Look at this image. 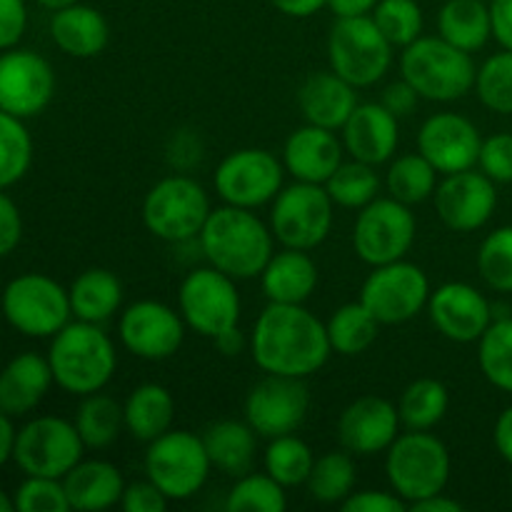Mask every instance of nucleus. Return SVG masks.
I'll list each match as a JSON object with an SVG mask.
<instances>
[{
    "label": "nucleus",
    "mask_w": 512,
    "mask_h": 512,
    "mask_svg": "<svg viewBox=\"0 0 512 512\" xmlns=\"http://www.w3.org/2000/svg\"><path fill=\"white\" fill-rule=\"evenodd\" d=\"M330 353L325 323L305 305L268 303L250 333V355L268 375L305 380L328 363Z\"/></svg>",
    "instance_id": "nucleus-1"
},
{
    "label": "nucleus",
    "mask_w": 512,
    "mask_h": 512,
    "mask_svg": "<svg viewBox=\"0 0 512 512\" xmlns=\"http://www.w3.org/2000/svg\"><path fill=\"white\" fill-rule=\"evenodd\" d=\"M198 240L205 260L235 280L258 278L275 253L273 230L253 210L235 205L210 210Z\"/></svg>",
    "instance_id": "nucleus-2"
},
{
    "label": "nucleus",
    "mask_w": 512,
    "mask_h": 512,
    "mask_svg": "<svg viewBox=\"0 0 512 512\" xmlns=\"http://www.w3.org/2000/svg\"><path fill=\"white\" fill-rule=\"evenodd\" d=\"M48 363L55 383L65 393L83 398L98 393L113 380L118 353L110 335L103 333L100 325L78 320L53 335Z\"/></svg>",
    "instance_id": "nucleus-3"
},
{
    "label": "nucleus",
    "mask_w": 512,
    "mask_h": 512,
    "mask_svg": "<svg viewBox=\"0 0 512 512\" xmlns=\"http://www.w3.org/2000/svg\"><path fill=\"white\" fill-rule=\"evenodd\" d=\"M400 73L418 90L420 98L433 103H453L475 88L478 68L473 53L455 48L440 35H420L403 48Z\"/></svg>",
    "instance_id": "nucleus-4"
},
{
    "label": "nucleus",
    "mask_w": 512,
    "mask_h": 512,
    "mask_svg": "<svg viewBox=\"0 0 512 512\" xmlns=\"http://www.w3.org/2000/svg\"><path fill=\"white\" fill-rule=\"evenodd\" d=\"M385 475L390 490L408 503L445 493L450 480L448 445L430 430H408L385 450Z\"/></svg>",
    "instance_id": "nucleus-5"
},
{
    "label": "nucleus",
    "mask_w": 512,
    "mask_h": 512,
    "mask_svg": "<svg viewBox=\"0 0 512 512\" xmlns=\"http://www.w3.org/2000/svg\"><path fill=\"white\" fill-rule=\"evenodd\" d=\"M330 70L355 88H370L393 65V45L380 33L373 15L335 18L328 35Z\"/></svg>",
    "instance_id": "nucleus-6"
},
{
    "label": "nucleus",
    "mask_w": 512,
    "mask_h": 512,
    "mask_svg": "<svg viewBox=\"0 0 512 512\" xmlns=\"http://www.w3.org/2000/svg\"><path fill=\"white\" fill-rule=\"evenodd\" d=\"M203 185L188 175H168L148 190L143 200V223L165 243H188L203 230L210 215Z\"/></svg>",
    "instance_id": "nucleus-7"
},
{
    "label": "nucleus",
    "mask_w": 512,
    "mask_h": 512,
    "mask_svg": "<svg viewBox=\"0 0 512 512\" xmlns=\"http://www.w3.org/2000/svg\"><path fill=\"white\" fill-rule=\"evenodd\" d=\"M213 463L205 450L203 435L190 430L163 433L148 443L145 475L168 495V500H190L203 490Z\"/></svg>",
    "instance_id": "nucleus-8"
},
{
    "label": "nucleus",
    "mask_w": 512,
    "mask_h": 512,
    "mask_svg": "<svg viewBox=\"0 0 512 512\" xmlns=\"http://www.w3.org/2000/svg\"><path fill=\"white\" fill-rule=\"evenodd\" d=\"M333 208L335 203L325 185L295 180L275 195L270 230L283 248L313 250L330 235Z\"/></svg>",
    "instance_id": "nucleus-9"
},
{
    "label": "nucleus",
    "mask_w": 512,
    "mask_h": 512,
    "mask_svg": "<svg viewBox=\"0 0 512 512\" xmlns=\"http://www.w3.org/2000/svg\"><path fill=\"white\" fill-rule=\"evenodd\" d=\"M178 308L188 328L203 338H220L228 330L238 328L240 293L235 278L213 265L195 268L180 283Z\"/></svg>",
    "instance_id": "nucleus-10"
},
{
    "label": "nucleus",
    "mask_w": 512,
    "mask_h": 512,
    "mask_svg": "<svg viewBox=\"0 0 512 512\" xmlns=\"http://www.w3.org/2000/svg\"><path fill=\"white\" fill-rule=\"evenodd\" d=\"M3 313L18 333L28 338H53L68 325V290L48 275L28 273L10 280L3 293Z\"/></svg>",
    "instance_id": "nucleus-11"
},
{
    "label": "nucleus",
    "mask_w": 512,
    "mask_h": 512,
    "mask_svg": "<svg viewBox=\"0 0 512 512\" xmlns=\"http://www.w3.org/2000/svg\"><path fill=\"white\" fill-rule=\"evenodd\" d=\"M430 293L433 290L425 270L403 258L375 265L360 288V303L380 325H403L428 308Z\"/></svg>",
    "instance_id": "nucleus-12"
},
{
    "label": "nucleus",
    "mask_w": 512,
    "mask_h": 512,
    "mask_svg": "<svg viewBox=\"0 0 512 512\" xmlns=\"http://www.w3.org/2000/svg\"><path fill=\"white\" fill-rule=\"evenodd\" d=\"M418 233L410 205L395 198H375L360 208L353 225V248L368 265H385L403 260L410 253Z\"/></svg>",
    "instance_id": "nucleus-13"
},
{
    "label": "nucleus",
    "mask_w": 512,
    "mask_h": 512,
    "mask_svg": "<svg viewBox=\"0 0 512 512\" xmlns=\"http://www.w3.org/2000/svg\"><path fill=\"white\" fill-rule=\"evenodd\" d=\"M85 443L75 423L63 418H35L15 435L13 458L25 475L63 480L83 460Z\"/></svg>",
    "instance_id": "nucleus-14"
},
{
    "label": "nucleus",
    "mask_w": 512,
    "mask_h": 512,
    "mask_svg": "<svg viewBox=\"0 0 512 512\" xmlns=\"http://www.w3.org/2000/svg\"><path fill=\"white\" fill-rule=\"evenodd\" d=\"M285 165L270 150L243 148L220 160L215 190L225 205L255 210L283 190Z\"/></svg>",
    "instance_id": "nucleus-15"
},
{
    "label": "nucleus",
    "mask_w": 512,
    "mask_h": 512,
    "mask_svg": "<svg viewBox=\"0 0 512 512\" xmlns=\"http://www.w3.org/2000/svg\"><path fill=\"white\" fill-rule=\"evenodd\" d=\"M310 410V393L303 378L268 375L250 388L245 398V420L260 438L290 435L305 423Z\"/></svg>",
    "instance_id": "nucleus-16"
},
{
    "label": "nucleus",
    "mask_w": 512,
    "mask_h": 512,
    "mask_svg": "<svg viewBox=\"0 0 512 512\" xmlns=\"http://www.w3.org/2000/svg\"><path fill=\"white\" fill-rule=\"evenodd\" d=\"M120 343L140 360H168L185 340V320L178 310L158 300L128 305L118 323Z\"/></svg>",
    "instance_id": "nucleus-17"
},
{
    "label": "nucleus",
    "mask_w": 512,
    "mask_h": 512,
    "mask_svg": "<svg viewBox=\"0 0 512 512\" xmlns=\"http://www.w3.org/2000/svg\"><path fill=\"white\" fill-rule=\"evenodd\" d=\"M55 93V73L33 50H8L0 55V110L15 118L43 113Z\"/></svg>",
    "instance_id": "nucleus-18"
},
{
    "label": "nucleus",
    "mask_w": 512,
    "mask_h": 512,
    "mask_svg": "<svg viewBox=\"0 0 512 512\" xmlns=\"http://www.w3.org/2000/svg\"><path fill=\"white\" fill-rule=\"evenodd\" d=\"M433 200L445 228L455 233H475L493 218L498 208V190L495 180H490L483 170L475 173L470 168L445 175V180H440L435 188Z\"/></svg>",
    "instance_id": "nucleus-19"
},
{
    "label": "nucleus",
    "mask_w": 512,
    "mask_h": 512,
    "mask_svg": "<svg viewBox=\"0 0 512 512\" xmlns=\"http://www.w3.org/2000/svg\"><path fill=\"white\" fill-rule=\"evenodd\" d=\"M483 138L473 120L460 113H435L420 125L418 153L433 163L440 175L463 173L478 165Z\"/></svg>",
    "instance_id": "nucleus-20"
},
{
    "label": "nucleus",
    "mask_w": 512,
    "mask_h": 512,
    "mask_svg": "<svg viewBox=\"0 0 512 512\" xmlns=\"http://www.w3.org/2000/svg\"><path fill=\"white\" fill-rule=\"evenodd\" d=\"M430 323L453 343H478L493 323V305L470 283H445L430 293Z\"/></svg>",
    "instance_id": "nucleus-21"
},
{
    "label": "nucleus",
    "mask_w": 512,
    "mask_h": 512,
    "mask_svg": "<svg viewBox=\"0 0 512 512\" xmlns=\"http://www.w3.org/2000/svg\"><path fill=\"white\" fill-rule=\"evenodd\" d=\"M398 405L380 395H363L340 413L338 440L343 450L358 458L385 453L400 435Z\"/></svg>",
    "instance_id": "nucleus-22"
},
{
    "label": "nucleus",
    "mask_w": 512,
    "mask_h": 512,
    "mask_svg": "<svg viewBox=\"0 0 512 512\" xmlns=\"http://www.w3.org/2000/svg\"><path fill=\"white\" fill-rule=\"evenodd\" d=\"M345 145L335 130L305 123L285 140L283 165L295 180L325 185V180L343 163Z\"/></svg>",
    "instance_id": "nucleus-23"
},
{
    "label": "nucleus",
    "mask_w": 512,
    "mask_h": 512,
    "mask_svg": "<svg viewBox=\"0 0 512 512\" xmlns=\"http://www.w3.org/2000/svg\"><path fill=\"white\" fill-rule=\"evenodd\" d=\"M400 120L383 103H358L348 123L343 125L345 153L368 165L393 160L400 140Z\"/></svg>",
    "instance_id": "nucleus-24"
},
{
    "label": "nucleus",
    "mask_w": 512,
    "mask_h": 512,
    "mask_svg": "<svg viewBox=\"0 0 512 512\" xmlns=\"http://www.w3.org/2000/svg\"><path fill=\"white\" fill-rule=\"evenodd\" d=\"M355 85L340 78L335 70L313 73L298 88V108L305 123L328 130H343L353 110L358 108Z\"/></svg>",
    "instance_id": "nucleus-25"
},
{
    "label": "nucleus",
    "mask_w": 512,
    "mask_h": 512,
    "mask_svg": "<svg viewBox=\"0 0 512 512\" xmlns=\"http://www.w3.org/2000/svg\"><path fill=\"white\" fill-rule=\"evenodd\" d=\"M260 283L270 303L303 305L318 288V265L308 250L283 248L268 260Z\"/></svg>",
    "instance_id": "nucleus-26"
},
{
    "label": "nucleus",
    "mask_w": 512,
    "mask_h": 512,
    "mask_svg": "<svg viewBox=\"0 0 512 512\" xmlns=\"http://www.w3.org/2000/svg\"><path fill=\"white\" fill-rule=\"evenodd\" d=\"M50 35L63 53L73 58H95L108 48L110 25L93 5L73 3L68 8L53 10Z\"/></svg>",
    "instance_id": "nucleus-27"
},
{
    "label": "nucleus",
    "mask_w": 512,
    "mask_h": 512,
    "mask_svg": "<svg viewBox=\"0 0 512 512\" xmlns=\"http://www.w3.org/2000/svg\"><path fill=\"white\" fill-rule=\"evenodd\" d=\"M55 383L53 370L45 358L35 353H23L10 360L0 373V410L10 418L30 413Z\"/></svg>",
    "instance_id": "nucleus-28"
},
{
    "label": "nucleus",
    "mask_w": 512,
    "mask_h": 512,
    "mask_svg": "<svg viewBox=\"0 0 512 512\" xmlns=\"http://www.w3.org/2000/svg\"><path fill=\"white\" fill-rule=\"evenodd\" d=\"M70 510H108L123 500L125 480L108 460H80L63 478Z\"/></svg>",
    "instance_id": "nucleus-29"
},
{
    "label": "nucleus",
    "mask_w": 512,
    "mask_h": 512,
    "mask_svg": "<svg viewBox=\"0 0 512 512\" xmlns=\"http://www.w3.org/2000/svg\"><path fill=\"white\" fill-rule=\"evenodd\" d=\"M125 430L138 443H153L173 428L175 400L168 388L158 383H143L123 403Z\"/></svg>",
    "instance_id": "nucleus-30"
},
{
    "label": "nucleus",
    "mask_w": 512,
    "mask_h": 512,
    "mask_svg": "<svg viewBox=\"0 0 512 512\" xmlns=\"http://www.w3.org/2000/svg\"><path fill=\"white\" fill-rule=\"evenodd\" d=\"M68 298L75 318L103 325L123 305V283L108 268H88L73 280Z\"/></svg>",
    "instance_id": "nucleus-31"
},
{
    "label": "nucleus",
    "mask_w": 512,
    "mask_h": 512,
    "mask_svg": "<svg viewBox=\"0 0 512 512\" xmlns=\"http://www.w3.org/2000/svg\"><path fill=\"white\" fill-rule=\"evenodd\" d=\"M258 438L260 435L250 428V423H240V420H220L213 423L203 435L205 450L210 455L213 468L223 470L225 475H240L250 473L255 463V453H258Z\"/></svg>",
    "instance_id": "nucleus-32"
},
{
    "label": "nucleus",
    "mask_w": 512,
    "mask_h": 512,
    "mask_svg": "<svg viewBox=\"0 0 512 512\" xmlns=\"http://www.w3.org/2000/svg\"><path fill=\"white\" fill-rule=\"evenodd\" d=\"M438 35L465 53L485 48L493 38L490 5L483 0H448L438 13Z\"/></svg>",
    "instance_id": "nucleus-33"
},
{
    "label": "nucleus",
    "mask_w": 512,
    "mask_h": 512,
    "mask_svg": "<svg viewBox=\"0 0 512 512\" xmlns=\"http://www.w3.org/2000/svg\"><path fill=\"white\" fill-rule=\"evenodd\" d=\"M325 330H328L333 353L345 355V358H355V355H363L365 350L373 348L380 333V323L358 300V303L340 305L330 315L328 323H325Z\"/></svg>",
    "instance_id": "nucleus-34"
},
{
    "label": "nucleus",
    "mask_w": 512,
    "mask_h": 512,
    "mask_svg": "<svg viewBox=\"0 0 512 512\" xmlns=\"http://www.w3.org/2000/svg\"><path fill=\"white\" fill-rule=\"evenodd\" d=\"M75 428L83 438L85 448L103 450L110 448L120 433L125 430V413L123 405L105 393L83 395L78 413H75Z\"/></svg>",
    "instance_id": "nucleus-35"
},
{
    "label": "nucleus",
    "mask_w": 512,
    "mask_h": 512,
    "mask_svg": "<svg viewBox=\"0 0 512 512\" xmlns=\"http://www.w3.org/2000/svg\"><path fill=\"white\" fill-rule=\"evenodd\" d=\"M450 395L438 378H418L403 390L398 403L405 430H433L445 418Z\"/></svg>",
    "instance_id": "nucleus-36"
},
{
    "label": "nucleus",
    "mask_w": 512,
    "mask_h": 512,
    "mask_svg": "<svg viewBox=\"0 0 512 512\" xmlns=\"http://www.w3.org/2000/svg\"><path fill=\"white\" fill-rule=\"evenodd\" d=\"M438 175V170L423 153H405L390 163L385 185H388L390 198L405 205H418L433 198L438 188Z\"/></svg>",
    "instance_id": "nucleus-37"
},
{
    "label": "nucleus",
    "mask_w": 512,
    "mask_h": 512,
    "mask_svg": "<svg viewBox=\"0 0 512 512\" xmlns=\"http://www.w3.org/2000/svg\"><path fill=\"white\" fill-rule=\"evenodd\" d=\"M358 483V468L353 463V455L348 450L338 453H325L315 458L313 470L308 478V490L313 500L323 505H340L350 493L355 490Z\"/></svg>",
    "instance_id": "nucleus-38"
},
{
    "label": "nucleus",
    "mask_w": 512,
    "mask_h": 512,
    "mask_svg": "<svg viewBox=\"0 0 512 512\" xmlns=\"http://www.w3.org/2000/svg\"><path fill=\"white\" fill-rule=\"evenodd\" d=\"M263 463L265 473L278 480L283 488H298V485L308 483L310 470L315 465V455L313 448L303 438L290 433L270 440V445L265 448Z\"/></svg>",
    "instance_id": "nucleus-39"
},
{
    "label": "nucleus",
    "mask_w": 512,
    "mask_h": 512,
    "mask_svg": "<svg viewBox=\"0 0 512 512\" xmlns=\"http://www.w3.org/2000/svg\"><path fill=\"white\" fill-rule=\"evenodd\" d=\"M325 190L333 198L335 205L350 210H360L373 203L380 193V178L375 173V165L363 163V160H350L340 163V168L325 180Z\"/></svg>",
    "instance_id": "nucleus-40"
},
{
    "label": "nucleus",
    "mask_w": 512,
    "mask_h": 512,
    "mask_svg": "<svg viewBox=\"0 0 512 512\" xmlns=\"http://www.w3.org/2000/svg\"><path fill=\"white\" fill-rule=\"evenodd\" d=\"M478 363L490 385L512 393V318L490 323L478 340Z\"/></svg>",
    "instance_id": "nucleus-41"
},
{
    "label": "nucleus",
    "mask_w": 512,
    "mask_h": 512,
    "mask_svg": "<svg viewBox=\"0 0 512 512\" xmlns=\"http://www.w3.org/2000/svg\"><path fill=\"white\" fill-rule=\"evenodd\" d=\"M228 512H285L288 495L285 488L268 473H245L230 488L225 498Z\"/></svg>",
    "instance_id": "nucleus-42"
},
{
    "label": "nucleus",
    "mask_w": 512,
    "mask_h": 512,
    "mask_svg": "<svg viewBox=\"0 0 512 512\" xmlns=\"http://www.w3.org/2000/svg\"><path fill=\"white\" fill-rule=\"evenodd\" d=\"M33 160V140L20 118L0 110V190L18 183Z\"/></svg>",
    "instance_id": "nucleus-43"
},
{
    "label": "nucleus",
    "mask_w": 512,
    "mask_h": 512,
    "mask_svg": "<svg viewBox=\"0 0 512 512\" xmlns=\"http://www.w3.org/2000/svg\"><path fill=\"white\" fill-rule=\"evenodd\" d=\"M370 15L393 48H408L423 35V8L418 0H378Z\"/></svg>",
    "instance_id": "nucleus-44"
},
{
    "label": "nucleus",
    "mask_w": 512,
    "mask_h": 512,
    "mask_svg": "<svg viewBox=\"0 0 512 512\" xmlns=\"http://www.w3.org/2000/svg\"><path fill=\"white\" fill-rule=\"evenodd\" d=\"M480 103L500 115H512V50H503L485 60L475 78Z\"/></svg>",
    "instance_id": "nucleus-45"
},
{
    "label": "nucleus",
    "mask_w": 512,
    "mask_h": 512,
    "mask_svg": "<svg viewBox=\"0 0 512 512\" xmlns=\"http://www.w3.org/2000/svg\"><path fill=\"white\" fill-rule=\"evenodd\" d=\"M478 273L495 293H512V225L493 230L478 250Z\"/></svg>",
    "instance_id": "nucleus-46"
},
{
    "label": "nucleus",
    "mask_w": 512,
    "mask_h": 512,
    "mask_svg": "<svg viewBox=\"0 0 512 512\" xmlns=\"http://www.w3.org/2000/svg\"><path fill=\"white\" fill-rule=\"evenodd\" d=\"M15 510L20 512H68L70 503L60 478L28 475L15 493Z\"/></svg>",
    "instance_id": "nucleus-47"
},
{
    "label": "nucleus",
    "mask_w": 512,
    "mask_h": 512,
    "mask_svg": "<svg viewBox=\"0 0 512 512\" xmlns=\"http://www.w3.org/2000/svg\"><path fill=\"white\" fill-rule=\"evenodd\" d=\"M478 165L495 183H512V133H495L485 138Z\"/></svg>",
    "instance_id": "nucleus-48"
},
{
    "label": "nucleus",
    "mask_w": 512,
    "mask_h": 512,
    "mask_svg": "<svg viewBox=\"0 0 512 512\" xmlns=\"http://www.w3.org/2000/svg\"><path fill=\"white\" fill-rule=\"evenodd\" d=\"M168 503V495L150 478L125 485L123 500H120L125 512H165L168 510Z\"/></svg>",
    "instance_id": "nucleus-49"
},
{
    "label": "nucleus",
    "mask_w": 512,
    "mask_h": 512,
    "mask_svg": "<svg viewBox=\"0 0 512 512\" xmlns=\"http://www.w3.org/2000/svg\"><path fill=\"white\" fill-rule=\"evenodd\" d=\"M345 512H405L408 503L400 498L395 490L385 493V490H358L350 493L348 498L340 503Z\"/></svg>",
    "instance_id": "nucleus-50"
},
{
    "label": "nucleus",
    "mask_w": 512,
    "mask_h": 512,
    "mask_svg": "<svg viewBox=\"0 0 512 512\" xmlns=\"http://www.w3.org/2000/svg\"><path fill=\"white\" fill-rule=\"evenodd\" d=\"M28 25L25 0H0V50H8L23 38Z\"/></svg>",
    "instance_id": "nucleus-51"
},
{
    "label": "nucleus",
    "mask_w": 512,
    "mask_h": 512,
    "mask_svg": "<svg viewBox=\"0 0 512 512\" xmlns=\"http://www.w3.org/2000/svg\"><path fill=\"white\" fill-rule=\"evenodd\" d=\"M23 235V220H20L18 208L5 193H0V258L13 253Z\"/></svg>",
    "instance_id": "nucleus-52"
},
{
    "label": "nucleus",
    "mask_w": 512,
    "mask_h": 512,
    "mask_svg": "<svg viewBox=\"0 0 512 512\" xmlns=\"http://www.w3.org/2000/svg\"><path fill=\"white\" fill-rule=\"evenodd\" d=\"M418 100H420L418 90H415L408 80L400 78L383 90V100H380V103H383L385 108H388L390 113L400 120V118H408V115L415 113V108H418Z\"/></svg>",
    "instance_id": "nucleus-53"
},
{
    "label": "nucleus",
    "mask_w": 512,
    "mask_h": 512,
    "mask_svg": "<svg viewBox=\"0 0 512 512\" xmlns=\"http://www.w3.org/2000/svg\"><path fill=\"white\" fill-rule=\"evenodd\" d=\"M490 20H493V38L512 50V0H490Z\"/></svg>",
    "instance_id": "nucleus-54"
},
{
    "label": "nucleus",
    "mask_w": 512,
    "mask_h": 512,
    "mask_svg": "<svg viewBox=\"0 0 512 512\" xmlns=\"http://www.w3.org/2000/svg\"><path fill=\"white\" fill-rule=\"evenodd\" d=\"M493 440H495V448H498L500 458H503L508 465H512V405L500 413L498 423H495Z\"/></svg>",
    "instance_id": "nucleus-55"
},
{
    "label": "nucleus",
    "mask_w": 512,
    "mask_h": 512,
    "mask_svg": "<svg viewBox=\"0 0 512 512\" xmlns=\"http://www.w3.org/2000/svg\"><path fill=\"white\" fill-rule=\"evenodd\" d=\"M270 3L288 18H310L318 10L328 8V0H270Z\"/></svg>",
    "instance_id": "nucleus-56"
},
{
    "label": "nucleus",
    "mask_w": 512,
    "mask_h": 512,
    "mask_svg": "<svg viewBox=\"0 0 512 512\" xmlns=\"http://www.w3.org/2000/svg\"><path fill=\"white\" fill-rule=\"evenodd\" d=\"M378 5V0H328V8L335 18H358L370 15Z\"/></svg>",
    "instance_id": "nucleus-57"
},
{
    "label": "nucleus",
    "mask_w": 512,
    "mask_h": 512,
    "mask_svg": "<svg viewBox=\"0 0 512 512\" xmlns=\"http://www.w3.org/2000/svg\"><path fill=\"white\" fill-rule=\"evenodd\" d=\"M408 510L413 512H463V503H458L455 498H448L445 493H435L430 498L418 500V503L410 505Z\"/></svg>",
    "instance_id": "nucleus-58"
},
{
    "label": "nucleus",
    "mask_w": 512,
    "mask_h": 512,
    "mask_svg": "<svg viewBox=\"0 0 512 512\" xmlns=\"http://www.w3.org/2000/svg\"><path fill=\"white\" fill-rule=\"evenodd\" d=\"M15 435H18V433L13 430L10 415H5L3 410H0V468H3V465L8 463L10 455H13Z\"/></svg>",
    "instance_id": "nucleus-59"
},
{
    "label": "nucleus",
    "mask_w": 512,
    "mask_h": 512,
    "mask_svg": "<svg viewBox=\"0 0 512 512\" xmlns=\"http://www.w3.org/2000/svg\"><path fill=\"white\" fill-rule=\"evenodd\" d=\"M213 343L223 355H238L245 345H250V340L243 338L240 328H233V330H228V333L220 335V338H215Z\"/></svg>",
    "instance_id": "nucleus-60"
},
{
    "label": "nucleus",
    "mask_w": 512,
    "mask_h": 512,
    "mask_svg": "<svg viewBox=\"0 0 512 512\" xmlns=\"http://www.w3.org/2000/svg\"><path fill=\"white\" fill-rule=\"evenodd\" d=\"M38 3L48 10H60V8H68V5L73 3H80V0H38Z\"/></svg>",
    "instance_id": "nucleus-61"
},
{
    "label": "nucleus",
    "mask_w": 512,
    "mask_h": 512,
    "mask_svg": "<svg viewBox=\"0 0 512 512\" xmlns=\"http://www.w3.org/2000/svg\"><path fill=\"white\" fill-rule=\"evenodd\" d=\"M15 508V500H10L8 495L3 493V490H0V512H10Z\"/></svg>",
    "instance_id": "nucleus-62"
}]
</instances>
